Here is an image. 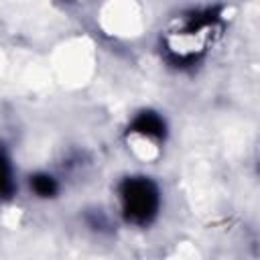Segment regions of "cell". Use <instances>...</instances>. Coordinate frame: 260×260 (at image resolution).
<instances>
[{"instance_id": "1", "label": "cell", "mask_w": 260, "mask_h": 260, "mask_svg": "<svg viewBox=\"0 0 260 260\" xmlns=\"http://www.w3.org/2000/svg\"><path fill=\"white\" fill-rule=\"evenodd\" d=\"M120 201L124 217L132 223L144 225L158 211V189L146 177H128L120 185Z\"/></svg>"}, {"instance_id": "2", "label": "cell", "mask_w": 260, "mask_h": 260, "mask_svg": "<svg viewBox=\"0 0 260 260\" xmlns=\"http://www.w3.org/2000/svg\"><path fill=\"white\" fill-rule=\"evenodd\" d=\"M165 122L158 114L154 112H140L134 122L130 124V132L134 134H140V136H146V138H154V140H160L165 138Z\"/></svg>"}, {"instance_id": "3", "label": "cell", "mask_w": 260, "mask_h": 260, "mask_svg": "<svg viewBox=\"0 0 260 260\" xmlns=\"http://www.w3.org/2000/svg\"><path fill=\"white\" fill-rule=\"evenodd\" d=\"M30 187L41 197H53L57 193V189H59L57 187V181L51 175H43V173H39V175H35L30 179Z\"/></svg>"}, {"instance_id": "4", "label": "cell", "mask_w": 260, "mask_h": 260, "mask_svg": "<svg viewBox=\"0 0 260 260\" xmlns=\"http://www.w3.org/2000/svg\"><path fill=\"white\" fill-rule=\"evenodd\" d=\"M12 193V173L8 160L0 154V197H8Z\"/></svg>"}]
</instances>
